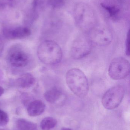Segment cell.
Masks as SVG:
<instances>
[{"label":"cell","instance_id":"cell-1","mask_svg":"<svg viewBox=\"0 0 130 130\" xmlns=\"http://www.w3.org/2000/svg\"><path fill=\"white\" fill-rule=\"evenodd\" d=\"M73 17L77 26L85 33H89L97 26L96 14L86 3L78 2L75 5Z\"/></svg>","mask_w":130,"mask_h":130},{"label":"cell","instance_id":"cell-2","mask_svg":"<svg viewBox=\"0 0 130 130\" xmlns=\"http://www.w3.org/2000/svg\"><path fill=\"white\" fill-rule=\"evenodd\" d=\"M66 82L69 88L75 95L81 98L88 94V81L85 74L80 69L74 68L66 73Z\"/></svg>","mask_w":130,"mask_h":130},{"label":"cell","instance_id":"cell-3","mask_svg":"<svg viewBox=\"0 0 130 130\" xmlns=\"http://www.w3.org/2000/svg\"><path fill=\"white\" fill-rule=\"evenodd\" d=\"M37 55L39 60L46 64L53 65L60 62L62 58V49L55 41L47 40L39 46Z\"/></svg>","mask_w":130,"mask_h":130},{"label":"cell","instance_id":"cell-4","mask_svg":"<svg viewBox=\"0 0 130 130\" xmlns=\"http://www.w3.org/2000/svg\"><path fill=\"white\" fill-rule=\"evenodd\" d=\"M125 90L123 86L117 85L111 87L103 95L102 102L104 107L108 110L117 108L122 102Z\"/></svg>","mask_w":130,"mask_h":130},{"label":"cell","instance_id":"cell-5","mask_svg":"<svg viewBox=\"0 0 130 130\" xmlns=\"http://www.w3.org/2000/svg\"><path fill=\"white\" fill-rule=\"evenodd\" d=\"M130 69V63L128 60L123 57H117L110 64L108 75L114 80H121L129 75Z\"/></svg>","mask_w":130,"mask_h":130},{"label":"cell","instance_id":"cell-6","mask_svg":"<svg viewBox=\"0 0 130 130\" xmlns=\"http://www.w3.org/2000/svg\"><path fill=\"white\" fill-rule=\"evenodd\" d=\"M92 43L88 36H79L73 42L71 56L75 59H80L88 55L92 48Z\"/></svg>","mask_w":130,"mask_h":130},{"label":"cell","instance_id":"cell-7","mask_svg":"<svg viewBox=\"0 0 130 130\" xmlns=\"http://www.w3.org/2000/svg\"><path fill=\"white\" fill-rule=\"evenodd\" d=\"M88 34V36L92 43L98 45H108L111 43L113 40L112 33L105 27L97 26Z\"/></svg>","mask_w":130,"mask_h":130},{"label":"cell","instance_id":"cell-8","mask_svg":"<svg viewBox=\"0 0 130 130\" xmlns=\"http://www.w3.org/2000/svg\"><path fill=\"white\" fill-rule=\"evenodd\" d=\"M8 57L10 64L16 67H24L29 61V56L26 53L17 47L10 50Z\"/></svg>","mask_w":130,"mask_h":130},{"label":"cell","instance_id":"cell-9","mask_svg":"<svg viewBox=\"0 0 130 130\" xmlns=\"http://www.w3.org/2000/svg\"><path fill=\"white\" fill-rule=\"evenodd\" d=\"M3 34L9 39H17L26 38L31 35L30 30L26 27H17L13 29L4 28Z\"/></svg>","mask_w":130,"mask_h":130},{"label":"cell","instance_id":"cell-10","mask_svg":"<svg viewBox=\"0 0 130 130\" xmlns=\"http://www.w3.org/2000/svg\"><path fill=\"white\" fill-rule=\"evenodd\" d=\"M45 108L46 105L42 101L35 100L31 102L28 105L27 113L31 117H37L43 113Z\"/></svg>","mask_w":130,"mask_h":130},{"label":"cell","instance_id":"cell-11","mask_svg":"<svg viewBox=\"0 0 130 130\" xmlns=\"http://www.w3.org/2000/svg\"><path fill=\"white\" fill-rule=\"evenodd\" d=\"M62 95V91L59 88L54 87L47 91L44 96L47 101L53 104L58 101Z\"/></svg>","mask_w":130,"mask_h":130},{"label":"cell","instance_id":"cell-12","mask_svg":"<svg viewBox=\"0 0 130 130\" xmlns=\"http://www.w3.org/2000/svg\"><path fill=\"white\" fill-rule=\"evenodd\" d=\"M35 79L33 76L30 73L23 74L17 80L18 85L22 88H28L34 84Z\"/></svg>","mask_w":130,"mask_h":130},{"label":"cell","instance_id":"cell-13","mask_svg":"<svg viewBox=\"0 0 130 130\" xmlns=\"http://www.w3.org/2000/svg\"><path fill=\"white\" fill-rule=\"evenodd\" d=\"M101 6L106 11L110 17L114 20H118L120 18L121 10L117 5H108L102 3Z\"/></svg>","mask_w":130,"mask_h":130},{"label":"cell","instance_id":"cell-14","mask_svg":"<svg viewBox=\"0 0 130 130\" xmlns=\"http://www.w3.org/2000/svg\"><path fill=\"white\" fill-rule=\"evenodd\" d=\"M16 125L18 130H37L36 124L23 118L18 119Z\"/></svg>","mask_w":130,"mask_h":130},{"label":"cell","instance_id":"cell-15","mask_svg":"<svg viewBox=\"0 0 130 130\" xmlns=\"http://www.w3.org/2000/svg\"><path fill=\"white\" fill-rule=\"evenodd\" d=\"M57 124V120L55 118L52 117H47L41 121L40 127L42 130H50L53 129Z\"/></svg>","mask_w":130,"mask_h":130},{"label":"cell","instance_id":"cell-16","mask_svg":"<svg viewBox=\"0 0 130 130\" xmlns=\"http://www.w3.org/2000/svg\"><path fill=\"white\" fill-rule=\"evenodd\" d=\"M9 118L6 112L0 110V126H5L8 123Z\"/></svg>","mask_w":130,"mask_h":130},{"label":"cell","instance_id":"cell-17","mask_svg":"<svg viewBox=\"0 0 130 130\" xmlns=\"http://www.w3.org/2000/svg\"><path fill=\"white\" fill-rule=\"evenodd\" d=\"M48 3L54 8H60L64 5L65 0H49Z\"/></svg>","mask_w":130,"mask_h":130},{"label":"cell","instance_id":"cell-18","mask_svg":"<svg viewBox=\"0 0 130 130\" xmlns=\"http://www.w3.org/2000/svg\"><path fill=\"white\" fill-rule=\"evenodd\" d=\"M129 34L128 32L126 42V55L129 56Z\"/></svg>","mask_w":130,"mask_h":130},{"label":"cell","instance_id":"cell-19","mask_svg":"<svg viewBox=\"0 0 130 130\" xmlns=\"http://www.w3.org/2000/svg\"><path fill=\"white\" fill-rule=\"evenodd\" d=\"M5 4L2 1H0V10L4 9L5 7Z\"/></svg>","mask_w":130,"mask_h":130},{"label":"cell","instance_id":"cell-20","mask_svg":"<svg viewBox=\"0 0 130 130\" xmlns=\"http://www.w3.org/2000/svg\"><path fill=\"white\" fill-rule=\"evenodd\" d=\"M4 92V89L2 87L0 86V97L3 94Z\"/></svg>","mask_w":130,"mask_h":130},{"label":"cell","instance_id":"cell-21","mask_svg":"<svg viewBox=\"0 0 130 130\" xmlns=\"http://www.w3.org/2000/svg\"><path fill=\"white\" fill-rule=\"evenodd\" d=\"M61 130H72L71 129H69V128H63Z\"/></svg>","mask_w":130,"mask_h":130},{"label":"cell","instance_id":"cell-22","mask_svg":"<svg viewBox=\"0 0 130 130\" xmlns=\"http://www.w3.org/2000/svg\"><path fill=\"white\" fill-rule=\"evenodd\" d=\"M0 130H5L3 129H0Z\"/></svg>","mask_w":130,"mask_h":130},{"label":"cell","instance_id":"cell-23","mask_svg":"<svg viewBox=\"0 0 130 130\" xmlns=\"http://www.w3.org/2000/svg\"><path fill=\"white\" fill-rule=\"evenodd\" d=\"M10 1H13V0H10Z\"/></svg>","mask_w":130,"mask_h":130}]
</instances>
